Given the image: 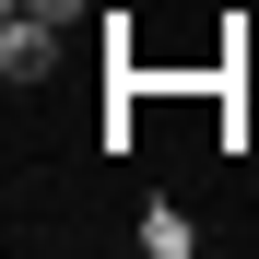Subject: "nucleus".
Here are the masks:
<instances>
[{
    "label": "nucleus",
    "mask_w": 259,
    "mask_h": 259,
    "mask_svg": "<svg viewBox=\"0 0 259 259\" xmlns=\"http://www.w3.org/2000/svg\"><path fill=\"white\" fill-rule=\"evenodd\" d=\"M59 35L71 24H48V12H0V82H12V95H35V82H59Z\"/></svg>",
    "instance_id": "nucleus-1"
},
{
    "label": "nucleus",
    "mask_w": 259,
    "mask_h": 259,
    "mask_svg": "<svg viewBox=\"0 0 259 259\" xmlns=\"http://www.w3.org/2000/svg\"><path fill=\"white\" fill-rule=\"evenodd\" d=\"M12 12H48V24H82L95 0H12Z\"/></svg>",
    "instance_id": "nucleus-3"
},
{
    "label": "nucleus",
    "mask_w": 259,
    "mask_h": 259,
    "mask_svg": "<svg viewBox=\"0 0 259 259\" xmlns=\"http://www.w3.org/2000/svg\"><path fill=\"white\" fill-rule=\"evenodd\" d=\"M142 247H153V259H189V247H200V224H189L177 200H153V212H142Z\"/></svg>",
    "instance_id": "nucleus-2"
}]
</instances>
